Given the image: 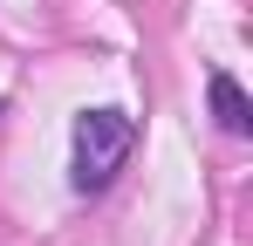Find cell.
<instances>
[{
    "label": "cell",
    "instance_id": "obj_1",
    "mask_svg": "<svg viewBox=\"0 0 253 246\" xmlns=\"http://www.w3.org/2000/svg\"><path fill=\"white\" fill-rule=\"evenodd\" d=\"M130 144H137V123L124 110H83L76 117V192H103L117 171H124Z\"/></svg>",
    "mask_w": 253,
    "mask_h": 246
},
{
    "label": "cell",
    "instance_id": "obj_2",
    "mask_svg": "<svg viewBox=\"0 0 253 246\" xmlns=\"http://www.w3.org/2000/svg\"><path fill=\"white\" fill-rule=\"evenodd\" d=\"M206 89H212V117H219V130H226V137H253V103H247V89H240L233 76H212Z\"/></svg>",
    "mask_w": 253,
    "mask_h": 246
}]
</instances>
